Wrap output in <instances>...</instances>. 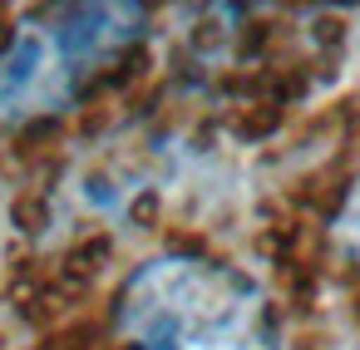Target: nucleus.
Wrapping results in <instances>:
<instances>
[{"label": "nucleus", "mask_w": 360, "mask_h": 350, "mask_svg": "<svg viewBox=\"0 0 360 350\" xmlns=\"http://www.w3.org/2000/svg\"><path fill=\"white\" fill-rule=\"evenodd\" d=\"M119 335L134 350H276L262 291L202 257L143 261L119 291Z\"/></svg>", "instance_id": "obj_1"}, {"label": "nucleus", "mask_w": 360, "mask_h": 350, "mask_svg": "<svg viewBox=\"0 0 360 350\" xmlns=\"http://www.w3.org/2000/svg\"><path fill=\"white\" fill-rule=\"evenodd\" d=\"M75 94H79V74L65 65L50 30L40 25V15L25 20L11 35V45L0 50V124H30L60 114L70 109Z\"/></svg>", "instance_id": "obj_2"}, {"label": "nucleus", "mask_w": 360, "mask_h": 350, "mask_svg": "<svg viewBox=\"0 0 360 350\" xmlns=\"http://www.w3.org/2000/svg\"><path fill=\"white\" fill-rule=\"evenodd\" d=\"M40 25L50 30L55 50L84 84L94 70L114 65L143 40L148 15H143V0H55L40 15Z\"/></svg>", "instance_id": "obj_3"}, {"label": "nucleus", "mask_w": 360, "mask_h": 350, "mask_svg": "<svg viewBox=\"0 0 360 350\" xmlns=\"http://www.w3.org/2000/svg\"><path fill=\"white\" fill-rule=\"evenodd\" d=\"M345 232H350V237H355V242H360V197H355V212H350V217H345Z\"/></svg>", "instance_id": "obj_4"}]
</instances>
